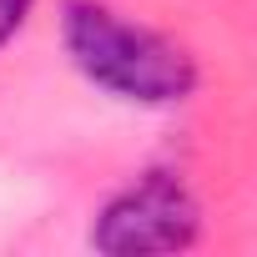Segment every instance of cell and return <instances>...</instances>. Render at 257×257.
I'll return each mask as SVG.
<instances>
[{
	"mask_svg": "<svg viewBox=\"0 0 257 257\" xmlns=\"http://www.w3.org/2000/svg\"><path fill=\"white\" fill-rule=\"evenodd\" d=\"M31 6H36V0H0V46H6V41H11V36L26 26Z\"/></svg>",
	"mask_w": 257,
	"mask_h": 257,
	"instance_id": "obj_3",
	"label": "cell"
},
{
	"mask_svg": "<svg viewBox=\"0 0 257 257\" xmlns=\"http://www.w3.org/2000/svg\"><path fill=\"white\" fill-rule=\"evenodd\" d=\"M61 41L76 61V71L137 106H177L197 86L192 56L157 36L152 26L121 16L101 0H66L61 6Z\"/></svg>",
	"mask_w": 257,
	"mask_h": 257,
	"instance_id": "obj_1",
	"label": "cell"
},
{
	"mask_svg": "<svg viewBox=\"0 0 257 257\" xmlns=\"http://www.w3.org/2000/svg\"><path fill=\"white\" fill-rule=\"evenodd\" d=\"M197 232H202V207L192 187L172 172H147L101 207L91 242L96 252H116V257L121 252H182L197 242Z\"/></svg>",
	"mask_w": 257,
	"mask_h": 257,
	"instance_id": "obj_2",
	"label": "cell"
}]
</instances>
